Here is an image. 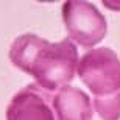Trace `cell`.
<instances>
[{"mask_svg":"<svg viewBox=\"0 0 120 120\" xmlns=\"http://www.w3.org/2000/svg\"><path fill=\"white\" fill-rule=\"evenodd\" d=\"M62 20L70 41L89 49L106 34V20L89 2H66L62 5Z\"/></svg>","mask_w":120,"mask_h":120,"instance_id":"obj_3","label":"cell"},{"mask_svg":"<svg viewBox=\"0 0 120 120\" xmlns=\"http://www.w3.org/2000/svg\"><path fill=\"white\" fill-rule=\"evenodd\" d=\"M9 61L33 76L42 89L58 92L75 76L78 52L70 39L53 44L33 33H25L11 44Z\"/></svg>","mask_w":120,"mask_h":120,"instance_id":"obj_1","label":"cell"},{"mask_svg":"<svg viewBox=\"0 0 120 120\" xmlns=\"http://www.w3.org/2000/svg\"><path fill=\"white\" fill-rule=\"evenodd\" d=\"M78 75L94 94V106L103 120L120 119V59L111 49L90 50L78 62Z\"/></svg>","mask_w":120,"mask_h":120,"instance_id":"obj_2","label":"cell"},{"mask_svg":"<svg viewBox=\"0 0 120 120\" xmlns=\"http://www.w3.org/2000/svg\"><path fill=\"white\" fill-rule=\"evenodd\" d=\"M6 120H55L53 111L36 86L20 89L6 108Z\"/></svg>","mask_w":120,"mask_h":120,"instance_id":"obj_4","label":"cell"},{"mask_svg":"<svg viewBox=\"0 0 120 120\" xmlns=\"http://www.w3.org/2000/svg\"><path fill=\"white\" fill-rule=\"evenodd\" d=\"M53 109L58 120H90V98L83 90L66 86L53 97Z\"/></svg>","mask_w":120,"mask_h":120,"instance_id":"obj_5","label":"cell"}]
</instances>
